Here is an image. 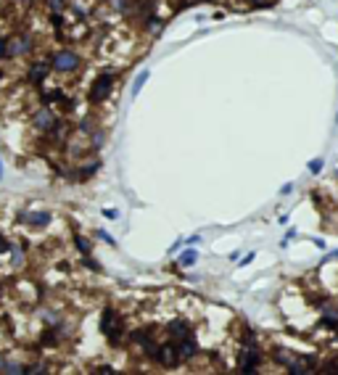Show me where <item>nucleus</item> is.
Segmentation results:
<instances>
[{"instance_id":"2","label":"nucleus","mask_w":338,"mask_h":375,"mask_svg":"<svg viewBox=\"0 0 338 375\" xmlns=\"http://www.w3.org/2000/svg\"><path fill=\"white\" fill-rule=\"evenodd\" d=\"M53 69H58V72H72V69H77V53L58 51L53 56Z\"/></svg>"},{"instance_id":"12","label":"nucleus","mask_w":338,"mask_h":375,"mask_svg":"<svg viewBox=\"0 0 338 375\" xmlns=\"http://www.w3.org/2000/svg\"><path fill=\"white\" fill-rule=\"evenodd\" d=\"M196 259H198V257H196V251H185V254L180 257V264H182V267H190Z\"/></svg>"},{"instance_id":"20","label":"nucleus","mask_w":338,"mask_h":375,"mask_svg":"<svg viewBox=\"0 0 338 375\" xmlns=\"http://www.w3.org/2000/svg\"><path fill=\"white\" fill-rule=\"evenodd\" d=\"M322 328H330V330H336V328H338V320H330V317H325V320H322Z\"/></svg>"},{"instance_id":"21","label":"nucleus","mask_w":338,"mask_h":375,"mask_svg":"<svg viewBox=\"0 0 338 375\" xmlns=\"http://www.w3.org/2000/svg\"><path fill=\"white\" fill-rule=\"evenodd\" d=\"M48 5H51L53 11H58V8H63V0H48Z\"/></svg>"},{"instance_id":"17","label":"nucleus","mask_w":338,"mask_h":375,"mask_svg":"<svg viewBox=\"0 0 338 375\" xmlns=\"http://www.w3.org/2000/svg\"><path fill=\"white\" fill-rule=\"evenodd\" d=\"M45 101L51 103V101H63V93L61 90H56V93H45Z\"/></svg>"},{"instance_id":"10","label":"nucleus","mask_w":338,"mask_h":375,"mask_svg":"<svg viewBox=\"0 0 338 375\" xmlns=\"http://www.w3.org/2000/svg\"><path fill=\"white\" fill-rule=\"evenodd\" d=\"M169 333L177 336V338H188L190 330H188V325L182 322V320H174V322H169Z\"/></svg>"},{"instance_id":"23","label":"nucleus","mask_w":338,"mask_h":375,"mask_svg":"<svg viewBox=\"0 0 338 375\" xmlns=\"http://www.w3.org/2000/svg\"><path fill=\"white\" fill-rule=\"evenodd\" d=\"M98 238H103V240H106V243H114V238H111V235H109V232H103V230H101V232H98Z\"/></svg>"},{"instance_id":"29","label":"nucleus","mask_w":338,"mask_h":375,"mask_svg":"<svg viewBox=\"0 0 338 375\" xmlns=\"http://www.w3.org/2000/svg\"><path fill=\"white\" fill-rule=\"evenodd\" d=\"M0 177H3V164H0Z\"/></svg>"},{"instance_id":"8","label":"nucleus","mask_w":338,"mask_h":375,"mask_svg":"<svg viewBox=\"0 0 338 375\" xmlns=\"http://www.w3.org/2000/svg\"><path fill=\"white\" fill-rule=\"evenodd\" d=\"M34 124H37L40 130H48V127H56V119L48 109H42V111H37V116H34Z\"/></svg>"},{"instance_id":"18","label":"nucleus","mask_w":338,"mask_h":375,"mask_svg":"<svg viewBox=\"0 0 338 375\" xmlns=\"http://www.w3.org/2000/svg\"><path fill=\"white\" fill-rule=\"evenodd\" d=\"M3 370H5V373H24V367H19V365H13V362H5Z\"/></svg>"},{"instance_id":"1","label":"nucleus","mask_w":338,"mask_h":375,"mask_svg":"<svg viewBox=\"0 0 338 375\" xmlns=\"http://www.w3.org/2000/svg\"><path fill=\"white\" fill-rule=\"evenodd\" d=\"M111 85H114V77L111 74H101L93 85V93H90V101H103L106 95L111 93Z\"/></svg>"},{"instance_id":"7","label":"nucleus","mask_w":338,"mask_h":375,"mask_svg":"<svg viewBox=\"0 0 338 375\" xmlns=\"http://www.w3.org/2000/svg\"><path fill=\"white\" fill-rule=\"evenodd\" d=\"M177 354H180L182 359H190V357L198 354V346H196L193 338H185V341H182V344L177 346Z\"/></svg>"},{"instance_id":"13","label":"nucleus","mask_w":338,"mask_h":375,"mask_svg":"<svg viewBox=\"0 0 338 375\" xmlns=\"http://www.w3.org/2000/svg\"><path fill=\"white\" fill-rule=\"evenodd\" d=\"M74 246H77V249H80L82 254H90V243H87V240H84L82 235H77V238H74Z\"/></svg>"},{"instance_id":"4","label":"nucleus","mask_w":338,"mask_h":375,"mask_svg":"<svg viewBox=\"0 0 338 375\" xmlns=\"http://www.w3.org/2000/svg\"><path fill=\"white\" fill-rule=\"evenodd\" d=\"M256 365H259V351H256V344H249V346H246V351L241 354V367H243L246 373H251Z\"/></svg>"},{"instance_id":"19","label":"nucleus","mask_w":338,"mask_h":375,"mask_svg":"<svg viewBox=\"0 0 338 375\" xmlns=\"http://www.w3.org/2000/svg\"><path fill=\"white\" fill-rule=\"evenodd\" d=\"M320 169H322V161H320V159L309 161V172H314V174H317V172H320Z\"/></svg>"},{"instance_id":"14","label":"nucleus","mask_w":338,"mask_h":375,"mask_svg":"<svg viewBox=\"0 0 338 375\" xmlns=\"http://www.w3.org/2000/svg\"><path fill=\"white\" fill-rule=\"evenodd\" d=\"M98 167H101V164H98V161H95V164H90L87 169H82V172H80V177H82V180L93 177V172H98Z\"/></svg>"},{"instance_id":"15","label":"nucleus","mask_w":338,"mask_h":375,"mask_svg":"<svg viewBox=\"0 0 338 375\" xmlns=\"http://www.w3.org/2000/svg\"><path fill=\"white\" fill-rule=\"evenodd\" d=\"M42 344H45V346H56V333H53V330H45V333H42Z\"/></svg>"},{"instance_id":"9","label":"nucleus","mask_w":338,"mask_h":375,"mask_svg":"<svg viewBox=\"0 0 338 375\" xmlns=\"http://www.w3.org/2000/svg\"><path fill=\"white\" fill-rule=\"evenodd\" d=\"M21 219H27L29 225H37V228H45L51 222V214H45V211L42 214H21Z\"/></svg>"},{"instance_id":"22","label":"nucleus","mask_w":338,"mask_h":375,"mask_svg":"<svg viewBox=\"0 0 338 375\" xmlns=\"http://www.w3.org/2000/svg\"><path fill=\"white\" fill-rule=\"evenodd\" d=\"M84 267H90V270H101V267H98L93 259H87V254H84Z\"/></svg>"},{"instance_id":"27","label":"nucleus","mask_w":338,"mask_h":375,"mask_svg":"<svg viewBox=\"0 0 338 375\" xmlns=\"http://www.w3.org/2000/svg\"><path fill=\"white\" fill-rule=\"evenodd\" d=\"M254 3H256V5H267V0H254Z\"/></svg>"},{"instance_id":"6","label":"nucleus","mask_w":338,"mask_h":375,"mask_svg":"<svg viewBox=\"0 0 338 375\" xmlns=\"http://www.w3.org/2000/svg\"><path fill=\"white\" fill-rule=\"evenodd\" d=\"M29 37H19V40H11L8 42V48H5V56H21V53H27L29 51Z\"/></svg>"},{"instance_id":"25","label":"nucleus","mask_w":338,"mask_h":375,"mask_svg":"<svg viewBox=\"0 0 338 375\" xmlns=\"http://www.w3.org/2000/svg\"><path fill=\"white\" fill-rule=\"evenodd\" d=\"M291 190H293V185H283V188H280V193H283V196H288Z\"/></svg>"},{"instance_id":"16","label":"nucleus","mask_w":338,"mask_h":375,"mask_svg":"<svg viewBox=\"0 0 338 375\" xmlns=\"http://www.w3.org/2000/svg\"><path fill=\"white\" fill-rule=\"evenodd\" d=\"M145 82H148V72H143V74H140V77H138V80H135V95L140 93V87H143V85H145Z\"/></svg>"},{"instance_id":"28","label":"nucleus","mask_w":338,"mask_h":375,"mask_svg":"<svg viewBox=\"0 0 338 375\" xmlns=\"http://www.w3.org/2000/svg\"><path fill=\"white\" fill-rule=\"evenodd\" d=\"M0 56H5V51H3V42H0Z\"/></svg>"},{"instance_id":"26","label":"nucleus","mask_w":338,"mask_h":375,"mask_svg":"<svg viewBox=\"0 0 338 375\" xmlns=\"http://www.w3.org/2000/svg\"><path fill=\"white\" fill-rule=\"evenodd\" d=\"M5 249H8V243H5L3 238H0V251H5Z\"/></svg>"},{"instance_id":"3","label":"nucleus","mask_w":338,"mask_h":375,"mask_svg":"<svg viewBox=\"0 0 338 375\" xmlns=\"http://www.w3.org/2000/svg\"><path fill=\"white\" fill-rule=\"evenodd\" d=\"M114 325H116V315H114V309H106L103 312V320H101V330L106 336L114 341V346H116V341H119V330H114Z\"/></svg>"},{"instance_id":"24","label":"nucleus","mask_w":338,"mask_h":375,"mask_svg":"<svg viewBox=\"0 0 338 375\" xmlns=\"http://www.w3.org/2000/svg\"><path fill=\"white\" fill-rule=\"evenodd\" d=\"M103 214H106V217H109V219H116V217H119V214H116V211H114V209H106V211H103Z\"/></svg>"},{"instance_id":"11","label":"nucleus","mask_w":338,"mask_h":375,"mask_svg":"<svg viewBox=\"0 0 338 375\" xmlns=\"http://www.w3.org/2000/svg\"><path fill=\"white\" fill-rule=\"evenodd\" d=\"M45 74H48V66H42V63H37V66H32L29 80H32V82H42V80H45Z\"/></svg>"},{"instance_id":"5","label":"nucleus","mask_w":338,"mask_h":375,"mask_svg":"<svg viewBox=\"0 0 338 375\" xmlns=\"http://www.w3.org/2000/svg\"><path fill=\"white\" fill-rule=\"evenodd\" d=\"M156 359H159L161 365L174 367V365H177V351H174V346H172V344H167V346H161V349H159Z\"/></svg>"}]
</instances>
